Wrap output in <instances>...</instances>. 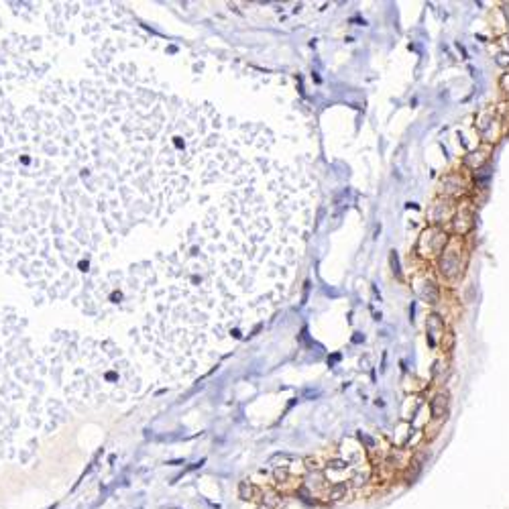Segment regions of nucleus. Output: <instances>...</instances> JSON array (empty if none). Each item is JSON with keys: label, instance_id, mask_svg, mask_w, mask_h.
<instances>
[{"label": "nucleus", "instance_id": "12", "mask_svg": "<svg viewBox=\"0 0 509 509\" xmlns=\"http://www.w3.org/2000/svg\"><path fill=\"white\" fill-rule=\"evenodd\" d=\"M495 61H497V66H501V68H509V53H497Z\"/></svg>", "mask_w": 509, "mask_h": 509}, {"label": "nucleus", "instance_id": "16", "mask_svg": "<svg viewBox=\"0 0 509 509\" xmlns=\"http://www.w3.org/2000/svg\"><path fill=\"white\" fill-rule=\"evenodd\" d=\"M259 509H263V507H259Z\"/></svg>", "mask_w": 509, "mask_h": 509}, {"label": "nucleus", "instance_id": "13", "mask_svg": "<svg viewBox=\"0 0 509 509\" xmlns=\"http://www.w3.org/2000/svg\"><path fill=\"white\" fill-rule=\"evenodd\" d=\"M501 86H503V88L509 92V74H505V76L501 78Z\"/></svg>", "mask_w": 509, "mask_h": 509}, {"label": "nucleus", "instance_id": "14", "mask_svg": "<svg viewBox=\"0 0 509 509\" xmlns=\"http://www.w3.org/2000/svg\"><path fill=\"white\" fill-rule=\"evenodd\" d=\"M503 15H505V19H507V25H509V5H505V7H503Z\"/></svg>", "mask_w": 509, "mask_h": 509}, {"label": "nucleus", "instance_id": "2", "mask_svg": "<svg viewBox=\"0 0 509 509\" xmlns=\"http://www.w3.org/2000/svg\"><path fill=\"white\" fill-rule=\"evenodd\" d=\"M461 246H458V240H448L446 248L442 250V257H440V273L446 279H454L463 273L465 261H461Z\"/></svg>", "mask_w": 509, "mask_h": 509}, {"label": "nucleus", "instance_id": "3", "mask_svg": "<svg viewBox=\"0 0 509 509\" xmlns=\"http://www.w3.org/2000/svg\"><path fill=\"white\" fill-rule=\"evenodd\" d=\"M446 244H448V234L442 228L432 226L422 232V236L418 240V252L422 257H434V254H438L446 248Z\"/></svg>", "mask_w": 509, "mask_h": 509}, {"label": "nucleus", "instance_id": "9", "mask_svg": "<svg viewBox=\"0 0 509 509\" xmlns=\"http://www.w3.org/2000/svg\"><path fill=\"white\" fill-rule=\"evenodd\" d=\"M238 497H240L242 501H250V499L254 497V487H252L248 481H242V483L238 485Z\"/></svg>", "mask_w": 509, "mask_h": 509}, {"label": "nucleus", "instance_id": "10", "mask_svg": "<svg viewBox=\"0 0 509 509\" xmlns=\"http://www.w3.org/2000/svg\"><path fill=\"white\" fill-rule=\"evenodd\" d=\"M485 159H487V155H485L483 151H475V153H471V155L465 159V163H467V165H471V167H479Z\"/></svg>", "mask_w": 509, "mask_h": 509}, {"label": "nucleus", "instance_id": "6", "mask_svg": "<svg viewBox=\"0 0 509 509\" xmlns=\"http://www.w3.org/2000/svg\"><path fill=\"white\" fill-rule=\"evenodd\" d=\"M463 187H465V181L458 177V175H448V177H444V181H442V192L446 194V196H458L463 192Z\"/></svg>", "mask_w": 509, "mask_h": 509}, {"label": "nucleus", "instance_id": "8", "mask_svg": "<svg viewBox=\"0 0 509 509\" xmlns=\"http://www.w3.org/2000/svg\"><path fill=\"white\" fill-rule=\"evenodd\" d=\"M346 491H348L346 483H336L328 489V499L330 501H340L342 497H346Z\"/></svg>", "mask_w": 509, "mask_h": 509}, {"label": "nucleus", "instance_id": "1", "mask_svg": "<svg viewBox=\"0 0 509 509\" xmlns=\"http://www.w3.org/2000/svg\"><path fill=\"white\" fill-rule=\"evenodd\" d=\"M161 49L106 5H0V265L78 308L145 230L161 254L208 183V100L181 94Z\"/></svg>", "mask_w": 509, "mask_h": 509}, {"label": "nucleus", "instance_id": "4", "mask_svg": "<svg viewBox=\"0 0 509 509\" xmlns=\"http://www.w3.org/2000/svg\"><path fill=\"white\" fill-rule=\"evenodd\" d=\"M473 224H475V220H473V212H471V208H461L458 210V214L454 216V232H458V234H465V232H469L471 228H473Z\"/></svg>", "mask_w": 509, "mask_h": 509}, {"label": "nucleus", "instance_id": "7", "mask_svg": "<svg viewBox=\"0 0 509 509\" xmlns=\"http://www.w3.org/2000/svg\"><path fill=\"white\" fill-rule=\"evenodd\" d=\"M428 334H430V342L432 344H436L438 342V338L444 334V324H442V320L438 318V316H430L428 318Z\"/></svg>", "mask_w": 509, "mask_h": 509}, {"label": "nucleus", "instance_id": "15", "mask_svg": "<svg viewBox=\"0 0 509 509\" xmlns=\"http://www.w3.org/2000/svg\"><path fill=\"white\" fill-rule=\"evenodd\" d=\"M505 41H507V49H509V35H507V37H505Z\"/></svg>", "mask_w": 509, "mask_h": 509}, {"label": "nucleus", "instance_id": "11", "mask_svg": "<svg viewBox=\"0 0 509 509\" xmlns=\"http://www.w3.org/2000/svg\"><path fill=\"white\" fill-rule=\"evenodd\" d=\"M273 477H275V481H277V483H285V481L289 479V471H287L285 467H283V469H275Z\"/></svg>", "mask_w": 509, "mask_h": 509}, {"label": "nucleus", "instance_id": "5", "mask_svg": "<svg viewBox=\"0 0 509 509\" xmlns=\"http://www.w3.org/2000/svg\"><path fill=\"white\" fill-rule=\"evenodd\" d=\"M446 410H448V393L446 391H440L434 395V399L430 401V412L436 420L444 418L446 416Z\"/></svg>", "mask_w": 509, "mask_h": 509}]
</instances>
